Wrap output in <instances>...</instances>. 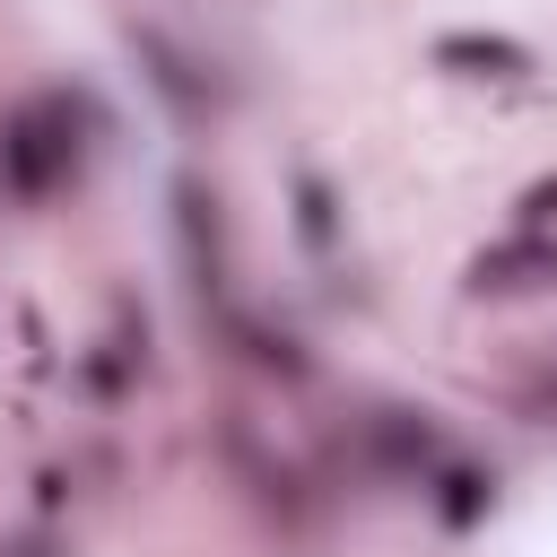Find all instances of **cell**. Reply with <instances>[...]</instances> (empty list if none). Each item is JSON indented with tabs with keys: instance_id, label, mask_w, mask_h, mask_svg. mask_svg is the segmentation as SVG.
I'll return each instance as SVG.
<instances>
[{
	"instance_id": "obj_1",
	"label": "cell",
	"mask_w": 557,
	"mask_h": 557,
	"mask_svg": "<svg viewBox=\"0 0 557 557\" xmlns=\"http://www.w3.org/2000/svg\"><path fill=\"white\" fill-rule=\"evenodd\" d=\"M96 148H104V113L78 87H35V96H17L0 113V191L26 200V209L35 200H61L87 174Z\"/></svg>"
},
{
	"instance_id": "obj_2",
	"label": "cell",
	"mask_w": 557,
	"mask_h": 557,
	"mask_svg": "<svg viewBox=\"0 0 557 557\" xmlns=\"http://www.w3.org/2000/svg\"><path fill=\"white\" fill-rule=\"evenodd\" d=\"M165 200H174V252H183L191 296L226 313V287H235V244H226V209H218V191H209L200 174H174V191H165Z\"/></svg>"
},
{
	"instance_id": "obj_3",
	"label": "cell",
	"mask_w": 557,
	"mask_h": 557,
	"mask_svg": "<svg viewBox=\"0 0 557 557\" xmlns=\"http://www.w3.org/2000/svg\"><path fill=\"white\" fill-rule=\"evenodd\" d=\"M461 287H470L479 305H522V296H548V287H557V235H540V226H505L496 244H479V252H470Z\"/></svg>"
},
{
	"instance_id": "obj_4",
	"label": "cell",
	"mask_w": 557,
	"mask_h": 557,
	"mask_svg": "<svg viewBox=\"0 0 557 557\" xmlns=\"http://www.w3.org/2000/svg\"><path fill=\"white\" fill-rule=\"evenodd\" d=\"M131 61H139V78H148V96L183 122V131H200L209 113H218V87H209V61L183 44V35H165V26H131Z\"/></svg>"
},
{
	"instance_id": "obj_5",
	"label": "cell",
	"mask_w": 557,
	"mask_h": 557,
	"mask_svg": "<svg viewBox=\"0 0 557 557\" xmlns=\"http://www.w3.org/2000/svg\"><path fill=\"white\" fill-rule=\"evenodd\" d=\"M357 444H366V461H374L383 479H409V487L453 453V444H444V426H435V409H366Z\"/></svg>"
},
{
	"instance_id": "obj_6",
	"label": "cell",
	"mask_w": 557,
	"mask_h": 557,
	"mask_svg": "<svg viewBox=\"0 0 557 557\" xmlns=\"http://www.w3.org/2000/svg\"><path fill=\"white\" fill-rule=\"evenodd\" d=\"M226 470L252 487V505H261V513L305 522V470H296L287 453H261V426H252L244 409H226Z\"/></svg>"
},
{
	"instance_id": "obj_7",
	"label": "cell",
	"mask_w": 557,
	"mask_h": 557,
	"mask_svg": "<svg viewBox=\"0 0 557 557\" xmlns=\"http://www.w3.org/2000/svg\"><path fill=\"white\" fill-rule=\"evenodd\" d=\"M426 61L453 70V78H487V87H531L540 78V52L522 35H496V26H453V35H435Z\"/></svg>"
},
{
	"instance_id": "obj_8",
	"label": "cell",
	"mask_w": 557,
	"mask_h": 557,
	"mask_svg": "<svg viewBox=\"0 0 557 557\" xmlns=\"http://www.w3.org/2000/svg\"><path fill=\"white\" fill-rule=\"evenodd\" d=\"M418 487H426V505H435L444 531H479V522L496 513V470H479V461H453V453H444Z\"/></svg>"
},
{
	"instance_id": "obj_9",
	"label": "cell",
	"mask_w": 557,
	"mask_h": 557,
	"mask_svg": "<svg viewBox=\"0 0 557 557\" xmlns=\"http://www.w3.org/2000/svg\"><path fill=\"white\" fill-rule=\"evenodd\" d=\"M218 322H226V339H235L244 366H261V374H278V383H305V374H313V357H305V339H296L287 322H261V313H244V305H226Z\"/></svg>"
},
{
	"instance_id": "obj_10",
	"label": "cell",
	"mask_w": 557,
	"mask_h": 557,
	"mask_svg": "<svg viewBox=\"0 0 557 557\" xmlns=\"http://www.w3.org/2000/svg\"><path fill=\"white\" fill-rule=\"evenodd\" d=\"M287 191H296V235H305V252H331V244H339V191H331L313 165H296Z\"/></svg>"
},
{
	"instance_id": "obj_11",
	"label": "cell",
	"mask_w": 557,
	"mask_h": 557,
	"mask_svg": "<svg viewBox=\"0 0 557 557\" xmlns=\"http://www.w3.org/2000/svg\"><path fill=\"white\" fill-rule=\"evenodd\" d=\"M513 209H522L513 226H540V235H548V226H557V174H540V183H531V191H522Z\"/></svg>"
},
{
	"instance_id": "obj_12",
	"label": "cell",
	"mask_w": 557,
	"mask_h": 557,
	"mask_svg": "<svg viewBox=\"0 0 557 557\" xmlns=\"http://www.w3.org/2000/svg\"><path fill=\"white\" fill-rule=\"evenodd\" d=\"M0 557H70V548H61L52 531H9V540H0Z\"/></svg>"
}]
</instances>
